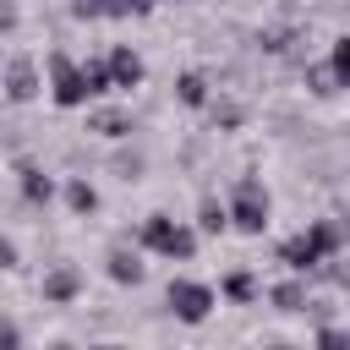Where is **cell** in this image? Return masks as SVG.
<instances>
[{
  "label": "cell",
  "instance_id": "1",
  "mask_svg": "<svg viewBox=\"0 0 350 350\" xmlns=\"http://www.w3.org/2000/svg\"><path fill=\"white\" fill-rule=\"evenodd\" d=\"M137 246L142 252H159L170 262H191L197 257V230L180 224V219H170V213H148L142 230H137Z\"/></svg>",
  "mask_w": 350,
  "mask_h": 350
},
{
  "label": "cell",
  "instance_id": "2",
  "mask_svg": "<svg viewBox=\"0 0 350 350\" xmlns=\"http://www.w3.org/2000/svg\"><path fill=\"white\" fill-rule=\"evenodd\" d=\"M268 219H273V197H268V186H262L257 175H241L235 191H230V230H241V235H262Z\"/></svg>",
  "mask_w": 350,
  "mask_h": 350
},
{
  "label": "cell",
  "instance_id": "3",
  "mask_svg": "<svg viewBox=\"0 0 350 350\" xmlns=\"http://www.w3.org/2000/svg\"><path fill=\"white\" fill-rule=\"evenodd\" d=\"M49 98L60 104V109H82L88 98H93V88H88V71H82V60H71L66 49H49Z\"/></svg>",
  "mask_w": 350,
  "mask_h": 350
},
{
  "label": "cell",
  "instance_id": "4",
  "mask_svg": "<svg viewBox=\"0 0 350 350\" xmlns=\"http://www.w3.org/2000/svg\"><path fill=\"white\" fill-rule=\"evenodd\" d=\"M164 306L175 312V323H208L213 317V306H219V295H213V284H202V279H170V290H164Z\"/></svg>",
  "mask_w": 350,
  "mask_h": 350
},
{
  "label": "cell",
  "instance_id": "5",
  "mask_svg": "<svg viewBox=\"0 0 350 350\" xmlns=\"http://www.w3.org/2000/svg\"><path fill=\"white\" fill-rule=\"evenodd\" d=\"M38 88H44V77H38L33 55L11 49V60H5V98H11V104H33V98H38Z\"/></svg>",
  "mask_w": 350,
  "mask_h": 350
},
{
  "label": "cell",
  "instance_id": "6",
  "mask_svg": "<svg viewBox=\"0 0 350 350\" xmlns=\"http://www.w3.org/2000/svg\"><path fill=\"white\" fill-rule=\"evenodd\" d=\"M279 262H284L290 273H317V268L328 262V252L317 246V235H312V230H301V235L279 241Z\"/></svg>",
  "mask_w": 350,
  "mask_h": 350
},
{
  "label": "cell",
  "instance_id": "7",
  "mask_svg": "<svg viewBox=\"0 0 350 350\" xmlns=\"http://www.w3.org/2000/svg\"><path fill=\"white\" fill-rule=\"evenodd\" d=\"M38 295H44L49 306H66V301H77V295H82V268H77V262H55V268L44 273Z\"/></svg>",
  "mask_w": 350,
  "mask_h": 350
},
{
  "label": "cell",
  "instance_id": "8",
  "mask_svg": "<svg viewBox=\"0 0 350 350\" xmlns=\"http://www.w3.org/2000/svg\"><path fill=\"white\" fill-rule=\"evenodd\" d=\"M109 77H115V88H142V77H148V66H142V55L131 49V44H109Z\"/></svg>",
  "mask_w": 350,
  "mask_h": 350
},
{
  "label": "cell",
  "instance_id": "9",
  "mask_svg": "<svg viewBox=\"0 0 350 350\" xmlns=\"http://www.w3.org/2000/svg\"><path fill=\"white\" fill-rule=\"evenodd\" d=\"M104 273H109L115 284H142L148 268H142V257H137L131 246H109V252H104Z\"/></svg>",
  "mask_w": 350,
  "mask_h": 350
},
{
  "label": "cell",
  "instance_id": "10",
  "mask_svg": "<svg viewBox=\"0 0 350 350\" xmlns=\"http://www.w3.org/2000/svg\"><path fill=\"white\" fill-rule=\"evenodd\" d=\"M175 98H180L186 109H213V82H208L202 71H180V77H175Z\"/></svg>",
  "mask_w": 350,
  "mask_h": 350
},
{
  "label": "cell",
  "instance_id": "11",
  "mask_svg": "<svg viewBox=\"0 0 350 350\" xmlns=\"http://www.w3.org/2000/svg\"><path fill=\"white\" fill-rule=\"evenodd\" d=\"M16 191H22V202H33V208H44L49 197H55V180L38 170V164H16Z\"/></svg>",
  "mask_w": 350,
  "mask_h": 350
},
{
  "label": "cell",
  "instance_id": "12",
  "mask_svg": "<svg viewBox=\"0 0 350 350\" xmlns=\"http://www.w3.org/2000/svg\"><path fill=\"white\" fill-rule=\"evenodd\" d=\"M66 208H71V213H98V186H93L88 175H71V180H66Z\"/></svg>",
  "mask_w": 350,
  "mask_h": 350
},
{
  "label": "cell",
  "instance_id": "13",
  "mask_svg": "<svg viewBox=\"0 0 350 350\" xmlns=\"http://www.w3.org/2000/svg\"><path fill=\"white\" fill-rule=\"evenodd\" d=\"M197 230H202V235H224V230H230V202L202 197V202H197Z\"/></svg>",
  "mask_w": 350,
  "mask_h": 350
},
{
  "label": "cell",
  "instance_id": "14",
  "mask_svg": "<svg viewBox=\"0 0 350 350\" xmlns=\"http://www.w3.org/2000/svg\"><path fill=\"white\" fill-rule=\"evenodd\" d=\"M88 131H98V137H131V115H120V109H98V115L88 120Z\"/></svg>",
  "mask_w": 350,
  "mask_h": 350
},
{
  "label": "cell",
  "instance_id": "15",
  "mask_svg": "<svg viewBox=\"0 0 350 350\" xmlns=\"http://www.w3.org/2000/svg\"><path fill=\"white\" fill-rule=\"evenodd\" d=\"M268 295H273L279 312H301V306H306V284H301V279H284V284H273Z\"/></svg>",
  "mask_w": 350,
  "mask_h": 350
},
{
  "label": "cell",
  "instance_id": "16",
  "mask_svg": "<svg viewBox=\"0 0 350 350\" xmlns=\"http://www.w3.org/2000/svg\"><path fill=\"white\" fill-rule=\"evenodd\" d=\"M328 71L339 77V88H350V33H339L328 44Z\"/></svg>",
  "mask_w": 350,
  "mask_h": 350
},
{
  "label": "cell",
  "instance_id": "17",
  "mask_svg": "<svg viewBox=\"0 0 350 350\" xmlns=\"http://www.w3.org/2000/svg\"><path fill=\"white\" fill-rule=\"evenodd\" d=\"M224 295H230V301H235V306H246V301H252V295H257V279H252V273H246V268H235V273H230V279H224Z\"/></svg>",
  "mask_w": 350,
  "mask_h": 350
},
{
  "label": "cell",
  "instance_id": "18",
  "mask_svg": "<svg viewBox=\"0 0 350 350\" xmlns=\"http://www.w3.org/2000/svg\"><path fill=\"white\" fill-rule=\"evenodd\" d=\"M159 0H104V16H153Z\"/></svg>",
  "mask_w": 350,
  "mask_h": 350
},
{
  "label": "cell",
  "instance_id": "19",
  "mask_svg": "<svg viewBox=\"0 0 350 350\" xmlns=\"http://www.w3.org/2000/svg\"><path fill=\"white\" fill-rule=\"evenodd\" d=\"M306 88H312V93H317V98H323V93H334V88H339V77H334V71H328V60H323V66H312V71H306Z\"/></svg>",
  "mask_w": 350,
  "mask_h": 350
},
{
  "label": "cell",
  "instance_id": "20",
  "mask_svg": "<svg viewBox=\"0 0 350 350\" xmlns=\"http://www.w3.org/2000/svg\"><path fill=\"white\" fill-rule=\"evenodd\" d=\"M208 115H213V126H224V131H235V126H241V104H230V98H213V109H208Z\"/></svg>",
  "mask_w": 350,
  "mask_h": 350
},
{
  "label": "cell",
  "instance_id": "21",
  "mask_svg": "<svg viewBox=\"0 0 350 350\" xmlns=\"http://www.w3.org/2000/svg\"><path fill=\"white\" fill-rule=\"evenodd\" d=\"M290 44H295V27H268V33H262V49H268V55H279V49H290Z\"/></svg>",
  "mask_w": 350,
  "mask_h": 350
},
{
  "label": "cell",
  "instance_id": "22",
  "mask_svg": "<svg viewBox=\"0 0 350 350\" xmlns=\"http://www.w3.org/2000/svg\"><path fill=\"white\" fill-rule=\"evenodd\" d=\"M317 350H350V334L345 328H323L317 334Z\"/></svg>",
  "mask_w": 350,
  "mask_h": 350
},
{
  "label": "cell",
  "instance_id": "23",
  "mask_svg": "<svg viewBox=\"0 0 350 350\" xmlns=\"http://www.w3.org/2000/svg\"><path fill=\"white\" fill-rule=\"evenodd\" d=\"M5 350H22V328H16V317L5 323Z\"/></svg>",
  "mask_w": 350,
  "mask_h": 350
},
{
  "label": "cell",
  "instance_id": "24",
  "mask_svg": "<svg viewBox=\"0 0 350 350\" xmlns=\"http://www.w3.org/2000/svg\"><path fill=\"white\" fill-rule=\"evenodd\" d=\"M88 350H126V345H115V339H104V345H88Z\"/></svg>",
  "mask_w": 350,
  "mask_h": 350
},
{
  "label": "cell",
  "instance_id": "25",
  "mask_svg": "<svg viewBox=\"0 0 350 350\" xmlns=\"http://www.w3.org/2000/svg\"><path fill=\"white\" fill-rule=\"evenodd\" d=\"M49 350H71V345H49Z\"/></svg>",
  "mask_w": 350,
  "mask_h": 350
},
{
  "label": "cell",
  "instance_id": "26",
  "mask_svg": "<svg viewBox=\"0 0 350 350\" xmlns=\"http://www.w3.org/2000/svg\"><path fill=\"white\" fill-rule=\"evenodd\" d=\"M268 350H290V345H268Z\"/></svg>",
  "mask_w": 350,
  "mask_h": 350
},
{
  "label": "cell",
  "instance_id": "27",
  "mask_svg": "<svg viewBox=\"0 0 350 350\" xmlns=\"http://www.w3.org/2000/svg\"><path fill=\"white\" fill-rule=\"evenodd\" d=\"M279 5H295V0H279Z\"/></svg>",
  "mask_w": 350,
  "mask_h": 350
}]
</instances>
